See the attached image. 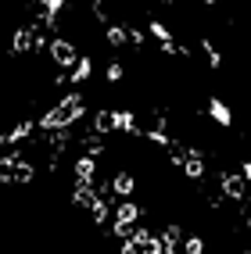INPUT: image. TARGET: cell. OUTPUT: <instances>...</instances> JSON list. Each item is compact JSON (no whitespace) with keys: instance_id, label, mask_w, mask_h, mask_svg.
I'll return each instance as SVG.
<instances>
[{"instance_id":"obj_1","label":"cell","mask_w":251,"mask_h":254,"mask_svg":"<svg viewBox=\"0 0 251 254\" xmlns=\"http://www.w3.org/2000/svg\"><path fill=\"white\" fill-rule=\"evenodd\" d=\"M79 115H83V97L72 93V97H65L58 108H50V111L40 118V126H43V129H65V126H72Z\"/></svg>"},{"instance_id":"obj_2","label":"cell","mask_w":251,"mask_h":254,"mask_svg":"<svg viewBox=\"0 0 251 254\" xmlns=\"http://www.w3.org/2000/svg\"><path fill=\"white\" fill-rule=\"evenodd\" d=\"M50 58L58 61V68H76V61H79L76 47L69 40H54V43H50Z\"/></svg>"},{"instance_id":"obj_3","label":"cell","mask_w":251,"mask_h":254,"mask_svg":"<svg viewBox=\"0 0 251 254\" xmlns=\"http://www.w3.org/2000/svg\"><path fill=\"white\" fill-rule=\"evenodd\" d=\"M111 190L119 193V197H133V190H137L133 172H115V176H111Z\"/></svg>"},{"instance_id":"obj_4","label":"cell","mask_w":251,"mask_h":254,"mask_svg":"<svg viewBox=\"0 0 251 254\" xmlns=\"http://www.w3.org/2000/svg\"><path fill=\"white\" fill-rule=\"evenodd\" d=\"M90 72H93V61H90V58H79V61H76V68H72V75H65L61 82H86Z\"/></svg>"},{"instance_id":"obj_5","label":"cell","mask_w":251,"mask_h":254,"mask_svg":"<svg viewBox=\"0 0 251 254\" xmlns=\"http://www.w3.org/2000/svg\"><path fill=\"white\" fill-rule=\"evenodd\" d=\"M223 190H226V197L241 200V197H244V179L233 176V172H223Z\"/></svg>"},{"instance_id":"obj_6","label":"cell","mask_w":251,"mask_h":254,"mask_svg":"<svg viewBox=\"0 0 251 254\" xmlns=\"http://www.w3.org/2000/svg\"><path fill=\"white\" fill-rule=\"evenodd\" d=\"M93 176H97V161L83 154V158L76 161V179H79V183H90Z\"/></svg>"},{"instance_id":"obj_7","label":"cell","mask_w":251,"mask_h":254,"mask_svg":"<svg viewBox=\"0 0 251 254\" xmlns=\"http://www.w3.org/2000/svg\"><path fill=\"white\" fill-rule=\"evenodd\" d=\"M93 129H97V136H108V132L115 129V111H97V118H93Z\"/></svg>"},{"instance_id":"obj_8","label":"cell","mask_w":251,"mask_h":254,"mask_svg":"<svg viewBox=\"0 0 251 254\" xmlns=\"http://www.w3.org/2000/svg\"><path fill=\"white\" fill-rule=\"evenodd\" d=\"M137 215H140V208L133 204V200H126V204H119V208H115V222L129 226V222H133V218H137Z\"/></svg>"},{"instance_id":"obj_9","label":"cell","mask_w":251,"mask_h":254,"mask_svg":"<svg viewBox=\"0 0 251 254\" xmlns=\"http://www.w3.org/2000/svg\"><path fill=\"white\" fill-rule=\"evenodd\" d=\"M208 111H212V118H215L219 126H230V122H233V111L223 104V100H212V104H208Z\"/></svg>"},{"instance_id":"obj_10","label":"cell","mask_w":251,"mask_h":254,"mask_svg":"<svg viewBox=\"0 0 251 254\" xmlns=\"http://www.w3.org/2000/svg\"><path fill=\"white\" fill-rule=\"evenodd\" d=\"M183 172H187L190 179H201V172H205V165H201V158H197V150H190V158L183 161Z\"/></svg>"},{"instance_id":"obj_11","label":"cell","mask_w":251,"mask_h":254,"mask_svg":"<svg viewBox=\"0 0 251 254\" xmlns=\"http://www.w3.org/2000/svg\"><path fill=\"white\" fill-rule=\"evenodd\" d=\"M115 129H122V132H133V129H137L133 111H115Z\"/></svg>"},{"instance_id":"obj_12","label":"cell","mask_w":251,"mask_h":254,"mask_svg":"<svg viewBox=\"0 0 251 254\" xmlns=\"http://www.w3.org/2000/svg\"><path fill=\"white\" fill-rule=\"evenodd\" d=\"M29 43H32V29H25V25H22L18 32H14V54H22Z\"/></svg>"},{"instance_id":"obj_13","label":"cell","mask_w":251,"mask_h":254,"mask_svg":"<svg viewBox=\"0 0 251 254\" xmlns=\"http://www.w3.org/2000/svg\"><path fill=\"white\" fill-rule=\"evenodd\" d=\"M151 32H155V36L162 40V47H165V43H172V40H169V29H165L162 22H151Z\"/></svg>"},{"instance_id":"obj_14","label":"cell","mask_w":251,"mask_h":254,"mask_svg":"<svg viewBox=\"0 0 251 254\" xmlns=\"http://www.w3.org/2000/svg\"><path fill=\"white\" fill-rule=\"evenodd\" d=\"M108 43H115V47H122V43H126V32H122L119 25H111V29H108Z\"/></svg>"},{"instance_id":"obj_15","label":"cell","mask_w":251,"mask_h":254,"mask_svg":"<svg viewBox=\"0 0 251 254\" xmlns=\"http://www.w3.org/2000/svg\"><path fill=\"white\" fill-rule=\"evenodd\" d=\"M108 79L119 82V79H122V64H108Z\"/></svg>"},{"instance_id":"obj_16","label":"cell","mask_w":251,"mask_h":254,"mask_svg":"<svg viewBox=\"0 0 251 254\" xmlns=\"http://www.w3.org/2000/svg\"><path fill=\"white\" fill-rule=\"evenodd\" d=\"M241 179H251V161H244V168H241Z\"/></svg>"},{"instance_id":"obj_17","label":"cell","mask_w":251,"mask_h":254,"mask_svg":"<svg viewBox=\"0 0 251 254\" xmlns=\"http://www.w3.org/2000/svg\"><path fill=\"white\" fill-rule=\"evenodd\" d=\"M248 229H251V218H248Z\"/></svg>"}]
</instances>
